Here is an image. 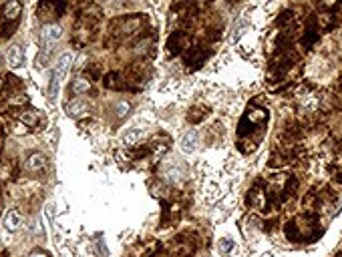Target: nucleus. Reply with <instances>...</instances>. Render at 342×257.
Returning <instances> with one entry per match:
<instances>
[{"label": "nucleus", "instance_id": "obj_1", "mask_svg": "<svg viewBox=\"0 0 342 257\" xmlns=\"http://www.w3.org/2000/svg\"><path fill=\"white\" fill-rule=\"evenodd\" d=\"M316 225H318V219L314 215H300L296 219H292L288 225H286V237L290 241H300V239H310L314 237V231H316Z\"/></svg>", "mask_w": 342, "mask_h": 257}, {"label": "nucleus", "instance_id": "obj_2", "mask_svg": "<svg viewBox=\"0 0 342 257\" xmlns=\"http://www.w3.org/2000/svg\"><path fill=\"white\" fill-rule=\"evenodd\" d=\"M266 121H268V113H266L264 109H260V107H250V109L244 113V119H242V123H240V137H245L247 133H252V131H254L252 127L262 128V127L266 125Z\"/></svg>", "mask_w": 342, "mask_h": 257}, {"label": "nucleus", "instance_id": "obj_3", "mask_svg": "<svg viewBox=\"0 0 342 257\" xmlns=\"http://www.w3.org/2000/svg\"><path fill=\"white\" fill-rule=\"evenodd\" d=\"M71 64H73V54H71V52H65L63 56L58 58V64H56V69H54L52 77H50V88H49V94H50L49 99H50V101L56 96V90H58L60 83L65 81V77H67V73H69V69H71Z\"/></svg>", "mask_w": 342, "mask_h": 257}, {"label": "nucleus", "instance_id": "obj_4", "mask_svg": "<svg viewBox=\"0 0 342 257\" xmlns=\"http://www.w3.org/2000/svg\"><path fill=\"white\" fill-rule=\"evenodd\" d=\"M247 205H250L252 209H256V211H260V213H268L270 211L272 201H270L268 189L264 187V183H256L250 189V195H247Z\"/></svg>", "mask_w": 342, "mask_h": 257}, {"label": "nucleus", "instance_id": "obj_5", "mask_svg": "<svg viewBox=\"0 0 342 257\" xmlns=\"http://www.w3.org/2000/svg\"><path fill=\"white\" fill-rule=\"evenodd\" d=\"M143 22H145L143 16H127V18H119V20L113 22L111 35H117L119 39L129 37V35H135V32H139V28H141Z\"/></svg>", "mask_w": 342, "mask_h": 257}, {"label": "nucleus", "instance_id": "obj_6", "mask_svg": "<svg viewBox=\"0 0 342 257\" xmlns=\"http://www.w3.org/2000/svg\"><path fill=\"white\" fill-rule=\"evenodd\" d=\"M60 35H63V30H60L58 24H47L43 28V35H41V43H43V50H52V46L58 43Z\"/></svg>", "mask_w": 342, "mask_h": 257}, {"label": "nucleus", "instance_id": "obj_7", "mask_svg": "<svg viewBox=\"0 0 342 257\" xmlns=\"http://www.w3.org/2000/svg\"><path fill=\"white\" fill-rule=\"evenodd\" d=\"M65 10V4H56V2H43V4H39V8H37V14H39V18L43 20V22H52L54 18H58L60 16V12Z\"/></svg>", "mask_w": 342, "mask_h": 257}, {"label": "nucleus", "instance_id": "obj_8", "mask_svg": "<svg viewBox=\"0 0 342 257\" xmlns=\"http://www.w3.org/2000/svg\"><path fill=\"white\" fill-rule=\"evenodd\" d=\"M20 12H22V6H20V2H16V0H10V2H6L2 6V10H0V14H2V20L6 22V26H16V22L20 18Z\"/></svg>", "mask_w": 342, "mask_h": 257}, {"label": "nucleus", "instance_id": "obj_9", "mask_svg": "<svg viewBox=\"0 0 342 257\" xmlns=\"http://www.w3.org/2000/svg\"><path fill=\"white\" fill-rule=\"evenodd\" d=\"M188 46H190V37L185 35V32H173V35L169 37V41H167V50L173 56L183 52Z\"/></svg>", "mask_w": 342, "mask_h": 257}, {"label": "nucleus", "instance_id": "obj_10", "mask_svg": "<svg viewBox=\"0 0 342 257\" xmlns=\"http://www.w3.org/2000/svg\"><path fill=\"white\" fill-rule=\"evenodd\" d=\"M16 119H18L20 123H24L28 128L41 127V113H39L37 109H26V107H22V109L16 113Z\"/></svg>", "mask_w": 342, "mask_h": 257}, {"label": "nucleus", "instance_id": "obj_11", "mask_svg": "<svg viewBox=\"0 0 342 257\" xmlns=\"http://www.w3.org/2000/svg\"><path fill=\"white\" fill-rule=\"evenodd\" d=\"M318 41V24H316V18H308L306 22V30H304V37H302V44L306 50L312 48V44Z\"/></svg>", "mask_w": 342, "mask_h": 257}, {"label": "nucleus", "instance_id": "obj_12", "mask_svg": "<svg viewBox=\"0 0 342 257\" xmlns=\"http://www.w3.org/2000/svg\"><path fill=\"white\" fill-rule=\"evenodd\" d=\"M45 167H47V157L43 153L35 151V153L28 155V159H26V169L30 173H43Z\"/></svg>", "mask_w": 342, "mask_h": 257}, {"label": "nucleus", "instance_id": "obj_13", "mask_svg": "<svg viewBox=\"0 0 342 257\" xmlns=\"http://www.w3.org/2000/svg\"><path fill=\"white\" fill-rule=\"evenodd\" d=\"M65 111H67L69 117H81V115H87L89 113V105L83 99H79V96H75L73 101H69L65 105Z\"/></svg>", "mask_w": 342, "mask_h": 257}, {"label": "nucleus", "instance_id": "obj_14", "mask_svg": "<svg viewBox=\"0 0 342 257\" xmlns=\"http://www.w3.org/2000/svg\"><path fill=\"white\" fill-rule=\"evenodd\" d=\"M153 44H155V39H153L151 35H143V37H139V41L135 43L133 52H135L137 56H147V54H151Z\"/></svg>", "mask_w": 342, "mask_h": 257}, {"label": "nucleus", "instance_id": "obj_15", "mask_svg": "<svg viewBox=\"0 0 342 257\" xmlns=\"http://www.w3.org/2000/svg\"><path fill=\"white\" fill-rule=\"evenodd\" d=\"M205 58H207V52H203L199 46H194L185 54V64H192V69H197L199 64H203Z\"/></svg>", "mask_w": 342, "mask_h": 257}, {"label": "nucleus", "instance_id": "obj_16", "mask_svg": "<svg viewBox=\"0 0 342 257\" xmlns=\"http://www.w3.org/2000/svg\"><path fill=\"white\" fill-rule=\"evenodd\" d=\"M6 58H8V64L12 69H20L24 64V52L18 44H12L8 50H6Z\"/></svg>", "mask_w": 342, "mask_h": 257}, {"label": "nucleus", "instance_id": "obj_17", "mask_svg": "<svg viewBox=\"0 0 342 257\" xmlns=\"http://www.w3.org/2000/svg\"><path fill=\"white\" fill-rule=\"evenodd\" d=\"M195 147H197V133H195V131H190V133H185V135L181 137L179 149H181L185 155L194 153V151H195Z\"/></svg>", "mask_w": 342, "mask_h": 257}, {"label": "nucleus", "instance_id": "obj_18", "mask_svg": "<svg viewBox=\"0 0 342 257\" xmlns=\"http://www.w3.org/2000/svg\"><path fill=\"white\" fill-rule=\"evenodd\" d=\"M103 85H105L107 88H111V90H121L123 86H125V81H123L121 73L113 71V73L105 75V79H103Z\"/></svg>", "mask_w": 342, "mask_h": 257}, {"label": "nucleus", "instance_id": "obj_19", "mask_svg": "<svg viewBox=\"0 0 342 257\" xmlns=\"http://www.w3.org/2000/svg\"><path fill=\"white\" fill-rule=\"evenodd\" d=\"M20 213L18 211H8L6 213V217H4V229L6 231H10V233H14V231H18L20 229Z\"/></svg>", "mask_w": 342, "mask_h": 257}, {"label": "nucleus", "instance_id": "obj_20", "mask_svg": "<svg viewBox=\"0 0 342 257\" xmlns=\"http://www.w3.org/2000/svg\"><path fill=\"white\" fill-rule=\"evenodd\" d=\"M141 135H143L141 128H129V131L123 135V145H125V147H135L139 143Z\"/></svg>", "mask_w": 342, "mask_h": 257}, {"label": "nucleus", "instance_id": "obj_21", "mask_svg": "<svg viewBox=\"0 0 342 257\" xmlns=\"http://www.w3.org/2000/svg\"><path fill=\"white\" fill-rule=\"evenodd\" d=\"M14 175H16V167H14L12 161H2V163H0V179L2 181L14 179Z\"/></svg>", "mask_w": 342, "mask_h": 257}, {"label": "nucleus", "instance_id": "obj_22", "mask_svg": "<svg viewBox=\"0 0 342 257\" xmlns=\"http://www.w3.org/2000/svg\"><path fill=\"white\" fill-rule=\"evenodd\" d=\"M71 90L79 96V94H89L91 92V83L87 79H75L71 85Z\"/></svg>", "mask_w": 342, "mask_h": 257}, {"label": "nucleus", "instance_id": "obj_23", "mask_svg": "<svg viewBox=\"0 0 342 257\" xmlns=\"http://www.w3.org/2000/svg\"><path fill=\"white\" fill-rule=\"evenodd\" d=\"M205 115H207V109H203V107H194V109L188 113V121H190V123H199Z\"/></svg>", "mask_w": 342, "mask_h": 257}, {"label": "nucleus", "instance_id": "obj_24", "mask_svg": "<svg viewBox=\"0 0 342 257\" xmlns=\"http://www.w3.org/2000/svg\"><path fill=\"white\" fill-rule=\"evenodd\" d=\"M115 113H117L119 119H125L131 113V103L129 101H119L117 107H115Z\"/></svg>", "mask_w": 342, "mask_h": 257}, {"label": "nucleus", "instance_id": "obj_25", "mask_svg": "<svg viewBox=\"0 0 342 257\" xmlns=\"http://www.w3.org/2000/svg\"><path fill=\"white\" fill-rule=\"evenodd\" d=\"M10 131H12L14 135H26V133L30 131V128H28V127H26L24 123H20V121L16 119V121H14L12 125H10Z\"/></svg>", "mask_w": 342, "mask_h": 257}, {"label": "nucleus", "instance_id": "obj_26", "mask_svg": "<svg viewBox=\"0 0 342 257\" xmlns=\"http://www.w3.org/2000/svg\"><path fill=\"white\" fill-rule=\"evenodd\" d=\"M87 75H89L91 79H99V75H101V71H99L97 67H89V69H87Z\"/></svg>", "mask_w": 342, "mask_h": 257}, {"label": "nucleus", "instance_id": "obj_27", "mask_svg": "<svg viewBox=\"0 0 342 257\" xmlns=\"http://www.w3.org/2000/svg\"><path fill=\"white\" fill-rule=\"evenodd\" d=\"M232 245H234V243H232L230 239H222V243H220V249H222L224 253H228V251L232 249Z\"/></svg>", "mask_w": 342, "mask_h": 257}, {"label": "nucleus", "instance_id": "obj_28", "mask_svg": "<svg viewBox=\"0 0 342 257\" xmlns=\"http://www.w3.org/2000/svg\"><path fill=\"white\" fill-rule=\"evenodd\" d=\"M332 173H334V175H336V179L342 183V167H334V169H332Z\"/></svg>", "mask_w": 342, "mask_h": 257}, {"label": "nucleus", "instance_id": "obj_29", "mask_svg": "<svg viewBox=\"0 0 342 257\" xmlns=\"http://www.w3.org/2000/svg\"><path fill=\"white\" fill-rule=\"evenodd\" d=\"M28 257H49L45 251H41V249H37V251H33V253H30Z\"/></svg>", "mask_w": 342, "mask_h": 257}, {"label": "nucleus", "instance_id": "obj_30", "mask_svg": "<svg viewBox=\"0 0 342 257\" xmlns=\"http://www.w3.org/2000/svg\"><path fill=\"white\" fill-rule=\"evenodd\" d=\"M2 145H4V131L0 128V149H2Z\"/></svg>", "mask_w": 342, "mask_h": 257}, {"label": "nucleus", "instance_id": "obj_31", "mask_svg": "<svg viewBox=\"0 0 342 257\" xmlns=\"http://www.w3.org/2000/svg\"><path fill=\"white\" fill-rule=\"evenodd\" d=\"M4 88V81H0V90H2Z\"/></svg>", "mask_w": 342, "mask_h": 257}, {"label": "nucleus", "instance_id": "obj_32", "mask_svg": "<svg viewBox=\"0 0 342 257\" xmlns=\"http://www.w3.org/2000/svg\"><path fill=\"white\" fill-rule=\"evenodd\" d=\"M0 213H2V201H0Z\"/></svg>", "mask_w": 342, "mask_h": 257}, {"label": "nucleus", "instance_id": "obj_33", "mask_svg": "<svg viewBox=\"0 0 342 257\" xmlns=\"http://www.w3.org/2000/svg\"><path fill=\"white\" fill-rule=\"evenodd\" d=\"M0 257H6V255H4V253H0Z\"/></svg>", "mask_w": 342, "mask_h": 257}, {"label": "nucleus", "instance_id": "obj_34", "mask_svg": "<svg viewBox=\"0 0 342 257\" xmlns=\"http://www.w3.org/2000/svg\"><path fill=\"white\" fill-rule=\"evenodd\" d=\"M0 64H2V56H0Z\"/></svg>", "mask_w": 342, "mask_h": 257}, {"label": "nucleus", "instance_id": "obj_35", "mask_svg": "<svg viewBox=\"0 0 342 257\" xmlns=\"http://www.w3.org/2000/svg\"><path fill=\"white\" fill-rule=\"evenodd\" d=\"M336 257H342V255H336Z\"/></svg>", "mask_w": 342, "mask_h": 257}]
</instances>
